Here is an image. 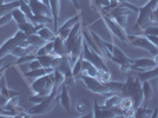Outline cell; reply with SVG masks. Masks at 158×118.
<instances>
[{
  "mask_svg": "<svg viewBox=\"0 0 158 118\" xmlns=\"http://www.w3.org/2000/svg\"><path fill=\"white\" fill-rule=\"evenodd\" d=\"M122 93L124 97H130L133 102V107L137 109L144 104V95L142 90V80L138 78V76H133L127 72V78L123 85Z\"/></svg>",
  "mask_w": 158,
  "mask_h": 118,
  "instance_id": "cell-1",
  "label": "cell"
},
{
  "mask_svg": "<svg viewBox=\"0 0 158 118\" xmlns=\"http://www.w3.org/2000/svg\"><path fill=\"white\" fill-rule=\"evenodd\" d=\"M61 90H58V89H54L53 87L51 95L45 98L43 102H40L38 104H34L32 107H30L27 112L30 113V116H40V115H46V113H50L53 109L56 107V105L59 100V92Z\"/></svg>",
  "mask_w": 158,
  "mask_h": 118,
  "instance_id": "cell-2",
  "label": "cell"
},
{
  "mask_svg": "<svg viewBox=\"0 0 158 118\" xmlns=\"http://www.w3.org/2000/svg\"><path fill=\"white\" fill-rule=\"evenodd\" d=\"M53 72L45 74L43 77H39V78L33 80L32 84H31V90L33 91V93L39 95L40 97H44V98H46V97H48L51 95V92L53 90V86H54Z\"/></svg>",
  "mask_w": 158,
  "mask_h": 118,
  "instance_id": "cell-3",
  "label": "cell"
},
{
  "mask_svg": "<svg viewBox=\"0 0 158 118\" xmlns=\"http://www.w3.org/2000/svg\"><path fill=\"white\" fill-rule=\"evenodd\" d=\"M80 80L83 82V84L93 93H99L103 96H107L112 93L107 86L105 85V83H102L97 77H91V76H86V74H80L79 76Z\"/></svg>",
  "mask_w": 158,
  "mask_h": 118,
  "instance_id": "cell-4",
  "label": "cell"
},
{
  "mask_svg": "<svg viewBox=\"0 0 158 118\" xmlns=\"http://www.w3.org/2000/svg\"><path fill=\"white\" fill-rule=\"evenodd\" d=\"M127 38H129V44L130 45L142 48V50H145L150 54H152L153 57L156 54H158V47L155 44H152L146 37H142L139 34H129Z\"/></svg>",
  "mask_w": 158,
  "mask_h": 118,
  "instance_id": "cell-5",
  "label": "cell"
},
{
  "mask_svg": "<svg viewBox=\"0 0 158 118\" xmlns=\"http://www.w3.org/2000/svg\"><path fill=\"white\" fill-rule=\"evenodd\" d=\"M83 56H84V59H85V60L91 61L98 70L109 71V67H107V65L105 64V61H104V59H103V56L97 53L94 50H92L85 40H84V46H83Z\"/></svg>",
  "mask_w": 158,
  "mask_h": 118,
  "instance_id": "cell-6",
  "label": "cell"
},
{
  "mask_svg": "<svg viewBox=\"0 0 158 118\" xmlns=\"http://www.w3.org/2000/svg\"><path fill=\"white\" fill-rule=\"evenodd\" d=\"M26 38H27L26 33H24L23 31L18 30L13 37L8 38L5 43H2V44L0 45V58H1V57H5V56H8V54H11V52L13 51L14 47L19 45L21 41L26 40Z\"/></svg>",
  "mask_w": 158,
  "mask_h": 118,
  "instance_id": "cell-7",
  "label": "cell"
},
{
  "mask_svg": "<svg viewBox=\"0 0 158 118\" xmlns=\"http://www.w3.org/2000/svg\"><path fill=\"white\" fill-rule=\"evenodd\" d=\"M102 18L104 20L106 27L111 31L112 34H114V36H116L119 40H122L123 43L129 44V38H127V34L125 33V28H123V27L120 26L112 17H110L109 14H104Z\"/></svg>",
  "mask_w": 158,
  "mask_h": 118,
  "instance_id": "cell-8",
  "label": "cell"
},
{
  "mask_svg": "<svg viewBox=\"0 0 158 118\" xmlns=\"http://www.w3.org/2000/svg\"><path fill=\"white\" fill-rule=\"evenodd\" d=\"M57 70H59L60 72L64 73L66 85H70V84H71V85H74L76 78L73 77V74H72V67L70 66V58H69V56H63V57H61V60H60Z\"/></svg>",
  "mask_w": 158,
  "mask_h": 118,
  "instance_id": "cell-9",
  "label": "cell"
},
{
  "mask_svg": "<svg viewBox=\"0 0 158 118\" xmlns=\"http://www.w3.org/2000/svg\"><path fill=\"white\" fill-rule=\"evenodd\" d=\"M157 65L156 60L152 58H139L133 59L131 64V70H136V71H145V70H150L152 67Z\"/></svg>",
  "mask_w": 158,
  "mask_h": 118,
  "instance_id": "cell-10",
  "label": "cell"
},
{
  "mask_svg": "<svg viewBox=\"0 0 158 118\" xmlns=\"http://www.w3.org/2000/svg\"><path fill=\"white\" fill-rule=\"evenodd\" d=\"M28 5L31 7V11L33 14H44L47 17H52L50 6H47L45 2H43L41 0H30Z\"/></svg>",
  "mask_w": 158,
  "mask_h": 118,
  "instance_id": "cell-11",
  "label": "cell"
},
{
  "mask_svg": "<svg viewBox=\"0 0 158 118\" xmlns=\"http://www.w3.org/2000/svg\"><path fill=\"white\" fill-rule=\"evenodd\" d=\"M48 5L50 10L52 13L53 19V27H54V32L57 33L59 28V15H60V5H61V0H48Z\"/></svg>",
  "mask_w": 158,
  "mask_h": 118,
  "instance_id": "cell-12",
  "label": "cell"
},
{
  "mask_svg": "<svg viewBox=\"0 0 158 118\" xmlns=\"http://www.w3.org/2000/svg\"><path fill=\"white\" fill-rule=\"evenodd\" d=\"M59 100L61 106L65 109L69 113H71V97L69 95V90H67V85L65 83L61 85V92L59 93Z\"/></svg>",
  "mask_w": 158,
  "mask_h": 118,
  "instance_id": "cell-13",
  "label": "cell"
},
{
  "mask_svg": "<svg viewBox=\"0 0 158 118\" xmlns=\"http://www.w3.org/2000/svg\"><path fill=\"white\" fill-rule=\"evenodd\" d=\"M53 53L57 56H67V51H66L65 46V39H63L59 34L56 36V38L53 40Z\"/></svg>",
  "mask_w": 158,
  "mask_h": 118,
  "instance_id": "cell-14",
  "label": "cell"
},
{
  "mask_svg": "<svg viewBox=\"0 0 158 118\" xmlns=\"http://www.w3.org/2000/svg\"><path fill=\"white\" fill-rule=\"evenodd\" d=\"M76 111L78 113V116L83 117L86 116L90 111V104H89V99L86 97H80L76 102Z\"/></svg>",
  "mask_w": 158,
  "mask_h": 118,
  "instance_id": "cell-15",
  "label": "cell"
},
{
  "mask_svg": "<svg viewBox=\"0 0 158 118\" xmlns=\"http://www.w3.org/2000/svg\"><path fill=\"white\" fill-rule=\"evenodd\" d=\"M56 69H52V67H40V69H37V70H30L28 72H25V77L30 79H37L39 77H43L45 74H48V73H52Z\"/></svg>",
  "mask_w": 158,
  "mask_h": 118,
  "instance_id": "cell-16",
  "label": "cell"
},
{
  "mask_svg": "<svg viewBox=\"0 0 158 118\" xmlns=\"http://www.w3.org/2000/svg\"><path fill=\"white\" fill-rule=\"evenodd\" d=\"M142 90H143V95H144V106H148L149 102L151 100L153 97V89H152L151 84L149 83V80H143L142 82Z\"/></svg>",
  "mask_w": 158,
  "mask_h": 118,
  "instance_id": "cell-17",
  "label": "cell"
},
{
  "mask_svg": "<svg viewBox=\"0 0 158 118\" xmlns=\"http://www.w3.org/2000/svg\"><path fill=\"white\" fill-rule=\"evenodd\" d=\"M81 74L91 76V77H97L98 76V69L93 65L89 60H83V69H81Z\"/></svg>",
  "mask_w": 158,
  "mask_h": 118,
  "instance_id": "cell-18",
  "label": "cell"
},
{
  "mask_svg": "<svg viewBox=\"0 0 158 118\" xmlns=\"http://www.w3.org/2000/svg\"><path fill=\"white\" fill-rule=\"evenodd\" d=\"M138 78L143 82V80H150L158 77V65H156L155 67H152L150 70H145V71H140L138 72Z\"/></svg>",
  "mask_w": 158,
  "mask_h": 118,
  "instance_id": "cell-19",
  "label": "cell"
},
{
  "mask_svg": "<svg viewBox=\"0 0 158 118\" xmlns=\"http://www.w3.org/2000/svg\"><path fill=\"white\" fill-rule=\"evenodd\" d=\"M17 26H18V30L23 31L24 33H26L27 36L33 34V33H37V31H35V25L33 24L32 21H30V20H27L25 23H21V24H17Z\"/></svg>",
  "mask_w": 158,
  "mask_h": 118,
  "instance_id": "cell-20",
  "label": "cell"
},
{
  "mask_svg": "<svg viewBox=\"0 0 158 118\" xmlns=\"http://www.w3.org/2000/svg\"><path fill=\"white\" fill-rule=\"evenodd\" d=\"M33 47L34 46H28V47H24V46H15L13 48V51L11 52L12 56L14 57H17V58H20V57H23V56H25V54H28V53H32L33 51Z\"/></svg>",
  "mask_w": 158,
  "mask_h": 118,
  "instance_id": "cell-21",
  "label": "cell"
},
{
  "mask_svg": "<svg viewBox=\"0 0 158 118\" xmlns=\"http://www.w3.org/2000/svg\"><path fill=\"white\" fill-rule=\"evenodd\" d=\"M37 33H38L40 37L45 40V41H51V40H54L56 36H57V33L51 31V28H48V27H46V26L41 27Z\"/></svg>",
  "mask_w": 158,
  "mask_h": 118,
  "instance_id": "cell-22",
  "label": "cell"
},
{
  "mask_svg": "<svg viewBox=\"0 0 158 118\" xmlns=\"http://www.w3.org/2000/svg\"><path fill=\"white\" fill-rule=\"evenodd\" d=\"M11 13H12V18H13V20L17 24H21V23H25V21L28 20L26 14L20 10V7H15L14 10L11 11Z\"/></svg>",
  "mask_w": 158,
  "mask_h": 118,
  "instance_id": "cell-23",
  "label": "cell"
},
{
  "mask_svg": "<svg viewBox=\"0 0 158 118\" xmlns=\"http://www.w3.org/2000/svg\"><path fill=\"white\" fill-rule=\"evenodd\" d=\"M53 80H54V89H58V90H61V85L65 83V76L64 73L60 72L59 70H54L53 72Z\"/></svg>",
  "mask_w": 158,
  "mask_h": 118,
  "instance_id": "cell-24",
  "label": "cell"
},
{
  "mask_svg": "<svg viewBox=\"0 0 158 118\" xmlns=\"http://www.w3.org/2000/svg\"><path fill=\"white\" fill-rule=\"evenodd\" d=\"M19 5H20L19 0L11 1V2H4V4L0 6V17L4 15V14L8 13V12H11L15 7H19Z\"/></svg>",
  "mask_w": 158,
  "mask_h": 118,
  "instance_id": "cell-25",
  "label": "cell"
},
{
  "mask_svg": "<svg viewBox=\"0 0 158 118\" xmlns=\"http://www.w3.org/2000/svg\"><path fill=\"white\" fill-rule=\"evenodd\" d=\"M152 113H153L152 110H149L146 106L142 105V106H139V107H137V109H135V115H133V117L150 118V117H152Z\"/></svg>",
  "mask_w": 158,
  "mask_h": 118,
  "instance_id": "cell-26",
  "label": "cell"
},
{
  "mask_svg": "<svg viewBox=\"0 0 158 118\" xmlns=\"http://www.w3.org/2000/svg\"><path fill=\"white\" fill-rule=\"evenodd\" d=\"M53 53V40L51 41H46L44 45H41L35 51V56H44V54H50Z\"/></svg>",
  "mask_w": 158,
  "mask_h": 118,
  "instance_id": "cell-27",
  "label": "cell"
},
{
  "mask_svg": "<svg viewBox=\"0 0 158 118\" xmlns=\"http://www.w3.org/2000/svg\"><path fill=\"white\" fill-rule=\"evenodd\" d=\"M33 24H53V19L52 17H47V15H44V14H34L31 19Z\"/></svg>",
  "mask_w": 158,
  "mask_h": 118,
  "instance_id": "cell-28",
  "label": "cell"
},
{
  "mask_svg": "<svg viewBox=\"0 0 158 118\" xmlns=\"http://www.w3.org/2000/svg\"><path fill=\"white\" fill-rule=\"evenodd\" d=\"M83 60H84V56L83 53L78 57V59L76 60V63L73 64L72 67V74L74 78H78L79 76L81 74V69H83Z\"/></svg>",
  "mask_w": 158,
  "mask_h": 118,
  "instance_id": "cell-29",
  "label": "cell"
},
{
  "mask_svg": "<svg viewBox=\"0 0 158 118\" xmlns=\"http://www.w3.org/2000/svg\"><path fill=\"white\" fill-rule=\"evenodd\" d=\"M26 40L30 43V45H32V46H41V45H44L46 41L43 39L41 37H40L38 33H33V34H30V36H27V38Z\"/></svg>",
  "mask_w": 158,
  "mask_h": 118,
  "instance_id": "cell-30",
  "label": "cell"
},
{
  "mask_svg": "<svg viewBox=\"0 0 158 118\" xmlns=\"http://www.w3.org/2000/svg\"><path fill=\"white\" fill-rule=\"evenodd\" d=\"M120 100H122V98L118 97L117 95L110 93V95H107V98H106L104 105L106 107H114V106H118L120 104Z\"/></svg>",
  "mask_w": 158,
  "mask_h": 118,
  "instance_id": "cell-31",
  "label": "cell"
},
{
  "mask_svg": "<svg viewBox=\"0 0 158 118\" xmlns=\"http://www.w3.org/2000/svg\"><path fill=\"white\" fill-rule=\"evenodd\" d=\"M105 85L107 86V89L113 93V92H118V91L122 92V89H123L124 83H123V82H113V80H109V82H106L105 83Z\"/></svg>",
  "mask_w": 158,
  "mask_h": 118,
  "instance_id": "cell-32",
  "label": "cell"
},
{
  "mask_svg": "<svg viewBox=\"0 0 158 118\" xmlns=\"http://www.w3.org/2000/svg\"><path fill=\"white\" fill-rule=\"evenodd\" d=\"M0 93H2L5 97L7 98H12V97H15V96H20L21 93L19 91H13V90H11V89H8V86L6 84H2L1 86V89H0Z\"/></svg>",
  "mask_w": 158,
  "mask_h": 118,
  "instance_id": "cell-33",
  "label": "cell"
},
{
  "mask_svg": "<svg viewBox=\"0 0 158 118\" xmlns=\"http://www.w3.org/2000/svg\"><path fill=\"white\" fill-rule=\"evenodd\" d=\"M78 21H80V14H76V15H73L72 18H70L69 20H66L65 23L59 27V28H72ZM58 28V30H59Z\"/></svg>",
  "mask_w": 158,
  "mask_h": 118,
  "instance_id": "cell-34",
  "label": "cell"
},
{
  "mask_svg": "<svg viewBox=\"0 0 158 118\" xmlns=\"http://www.w3.org/2000/svg\"><path fill=\"white\" fill-rule=\"evenodd\" d=\"M20 2V10L24 12V13L26 14V17L28 18V20L31 21V19H32V17L34 15V14L32 13V11H31V7H30V5H28V2H26V1H24V0H19Z\"/></svg>",
  "mask_w": 158,
  "mask_h": 118,
  "instance_id": "cell-35",
  "label": "cell"
},
{
  "mask_svg": "<svg viewBox=\"0 0 158 118\" xmlns=\"http://www.w3.org/2000/svg\"><path fill=\"white\" fill-rule=\"evenodd\" d=\"M35 58H37V56H35V54L28 53V54H25V56H23V57L18 58L17 64H18V65H21V64H28L30 61H32L33 59H35Z\"/></svg>",
  "mask_w": 158,
  "mask_h": 118,
  "instance_id": "cell-36",
  "label": "cell"
},
{
  "mask_svg": "<svg viewBox=\"0 0 158 118\" xmlns=\"http://www.w3.org/2000/svg\"><path fill=\"white\" fill-rule=\"evenodd\" d=\"M12 19H13V18H12V13H11V12H8V13L1 15V17H0V27H2L4 25L8 24Z\"/></svg>",
  "mask_w": 158,
  "mask_h": 118,
  "instance_id": "cell-37",
  "label": "cell"
},
{
  "mask_svg": "<svg viewBox=\"0 0 158 118\" xmlns=\"http://www.w3.org/2000/svg\"><path fill=\"white\" fill-rule=\"evenodd\" d=\"M92 4L98 6L99 8H105L111 4V0H92Z\"/></svg>",
  "mask_w": 158,
  "mask_h": 118,
  "instance_id": "cell-38",
  "label": "cell"
},
{
  "mask_svg": "<svg viewBox=\"0 0 158 118\" xmlns=\"http://www.w3.org/2000/svg\"><path fill=\"white\" fill-rule=\"evenodd\" d=\"M143 34H155L158 36V26H148L143 30Z\"/></svg>",
  "mask_w": 158,
  "mask_h": 118,
  "instance_id": "cell-39",
  "label": "cell"
},
{
  "mask_svg": "<svg viewBox=\"0 0 158 118\" xmlns=\"http://www.w3.org/2000/svg\"><path fill=\"white\" fill-rule=\"evenodd\" d=\"M27 65H28V67H30V70H37V69L43 67V66H41V64H40V61L37 58L33 59L32 61H30Z\"/></svg>",
  "mask_w": 158,
  "mask_h": 118,
  "instance_id": "cell-40",
  "label": "cell"
},
{
  "mask_svg": "<svg viewBox=\"0 0 158 118\" xmlns=\"http://www.w3.org/2000/svg\"><path fill=\"white\" fill-rule=\"evenodd\" d=\"M143 36H145L152 44H155L158 47V36H155V34H143Z\"/></svg>",
  "mask_w": 158,
  "mask_h": 118,
  "instance_id": "cell-41",
  "label": "cell"
},
{
  "mask_svg": "<svg viewBox=\"0 0 158 118\" xmlns=\"http://www.w3.org/2000/svg\"><path fill=\"white\" fill-rule=\"evenodd\" d=\"M146 4L151 7L152 10H156V7H157V5H158V0H149Z\"/></svg>",
  "mask_w": 158,
  "mask_h": 118,
  "instance_id": "cell-42",
  "label": "cell"
},
{
  "mask_svg": "<svg viewBox=\"0 0 158 118\" xmlns=\"http://www.w3.org/2000/svg\"><path fill=\"white\" fill-rule=\"evenodd\" d=\"M7 102H8V98L5 97L2 93H0V105H1V106H5Z\"/></svg>",
  "mask_w": 158,
  "mask_h": 118,
  "instance_id": "cell-43",
  "label": "cell"
},
{
  "mask_svg": "<svg viewBox=\"0 0 158 118\" xmlns=\"http://www.w3.org/2000/svg\"><path fill=\"white\" fill-rule=\"evenodd\" d=\"M10 66H11V63H8V64H6V65L4 66V67H1V69H0V79L2 78V76L5 74L6 70L8 69V67H10Z\"/></svg>",
  "mask_w": 158,
  "mask_h": 118,
  "instance_id": "cell-44",
  "label": "cell"
},
{
  "mask_svg": "<svg viewBox=\"0 0 158 118\" xmlns=\"http://www.w3.org/2000/svg\"><path fill=\"white\" fill-rule=\"evenodd\" d=\"M6 57H7V56H5V57H1V58H0V69L6 65V64H5V61H6Z\"/></svg>",
  "mask_w": 158,
  "mask_h": 118,
  "instance_id": "cell-45",
  "label": "cell"
},
{
  "mask_svg": "<svg viewBox=\"0 0 158 118\" xmlns=\"http://www.w3.org/2000/svg\"><path fill=\"white\" fill-rule=\"evenodd\" d=\"M70 1L74 5V7H76L77 10H79V0H70Z\"/></svg>",
  "mask_w": 158,
  "mask_h": 118,
  "instance_id": "cell-46",
  "label": "cell"
},
{
  "mask_svg": "<svg viewBox=\"0 0 158 118\" xmlns=\"http://www.w3.org/2000/svg\"><path fill=\"white\" fill-rule=\"evenodd\" d=\"M4 111H5L4 106H1V105H0V116H4Z\"/></svg>",
  "mask_w": 158,
  "mask_h": 118,
  "instance_id": "cell-47",
  "label": "cell"
},
{
  "mask_svg": "<svg viewBox=\"0 0 158 118\" xmlns=\"http://www.w3.org/2000/svg\"><path fill=\"white\" fill-rule=\"evenodd\" d=\"M153 59L156 60V63L158 64V54H156V56H155V58H153Z\"/></svg>",
  "mask_w": 158,
  "mask_h": 118,
  "instance_id": "cell-48",
  "label": "cell"
},
{
  "mask_svg": "<svg viewBox=\"0 0 158 118\" xmlns=\"http://www.w3.org/2000/svg\"><path fill=\"white\" fill-rule=\"evenodd\" d=\"M41 1H43V2H45L47 6H50V5H48V0H41Z\"/></svg>",
  "mask_w": 158,
  "mask_h": 118,
  "instance_id": "cell-49",
  "label": "cell"
},
{
  "mask_svg": "<svg viewBox=\"0 0 158 118\" xmlns=\"http://www.w3.org/2000/svg\"><path fill=\"white\" fill-rule=\"evenodd\" d=\"M155 12H156V14L158 15V5H157V7H156V10H155Z\"/></svg>",
  "mask_w": 158,
  "mask_h": 118,
  "instance_id": "cell-50",
  "label": "cell"
},
{
  "mask_svg": "<svg viewBox=\"0 0 158 118\" xmlns=\"http://www.w3.org/2000/svg\"><path fill=\"white\" fill-rule=\"evenodd\" d=\"M4 2H5V0H0V6H1V5L4 4Z\"/></svg>",
  "mask_w": 158,
  "mask_h": 118,
  "instance_id": "cell-51",
  "label": "cell"
},
{
  "mask_svg": "<svg viewBox=\"0 0 158 118\" xmlns=\"http://www.w3.org/2000/svg\"><path fill=\"white\" fill-rule=\"evenodd\" d=\"M24 1H26V2H28V1H30V0H24Z\"/></svg>",
  "mask_w": 158,
  "mask_h": 118,
  "instance_id": "cell-52",
  "label": "cell"
}]
</instances>
